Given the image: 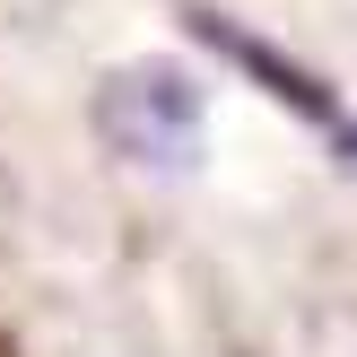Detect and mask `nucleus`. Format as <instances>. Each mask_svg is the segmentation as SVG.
Instances as JSON below:
<instances>
[{
  "instance_id": "obj_1",
  "label": "nucleus",
  "mask_w": 357,
  "mask_h": 357,
  "mask_svg": "<svg viewBox=\"0 0 357 357\" xmlns=\"http://www.w3.org/2000/svg\"><path fill=\"white\" fill-rule=\"evenodd\" d=\"M201 114H209L201 87L174 61H131V70H114V79L96 87V131L114 139L122 157L157 166V174H174V166L201 157Z\"/></svg>"
},
{
  "instance_id": "obj_2",
  "label": "nucleus",
  "mask_w": 357,
  "mask_h": 357,
  "mask_svg": "<svg viewBox=\"0 0 357 357\" xmlns=\"http://www.w3.org/2000/svg\"><path fill=\"white\" fill-rule=\"evenodd\" d=\"M192 35H201V44H218L227 61H236L244 79H261V87H271L279 105H296V114H314V122H340V96H331V87L314 79V70H296L288 52L271 44V35L236 26V17H218V9H192Z\"/></svg>"
},
{
  "instance_id": "obj_3",
  "label": "nucleus",
  "mask_w": 357,
  "mask_h": 357,
  "mask_svg": "<svg viewBox=\"0 0 357 357\" xmlns=\"http://www.w3.org/2000/svg\"><path fill=\"white\" fill-rule=\"evenodd\" d=\"M349 157H357V131H349Z\"/></svg>"
}]
</instances>
